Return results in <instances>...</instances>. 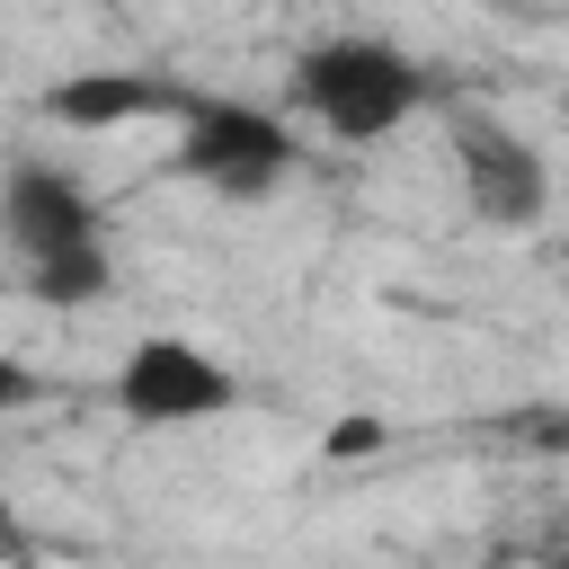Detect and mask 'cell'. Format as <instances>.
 I'll use <instances>...</instances> for the list:
<instances>
[{
	"mask_svg": "<svg viewBox=\"0 0 569 569\" xmlns=\"http://www.w3.org/2000/svg\"><path fill=\"white\" fill-rule=\"evenodd\" d=\"M427 98H436V71L409 44H391V36H356L347 27V36H320V44L293 53V107L329 142H382Z\"/></svg>",
	"mask_w": 569,
	"mask_h": 569,
	"instance_id": "6da1fadb",
	"label": "cell"
},
{
	"mask_svg": "<svg viewBox=\"0 0 569 569\" xmlns=\"http://www.w3.org/2000/svg\"><path fill=\"white\" fill-rule=\"evenodd\" d=\"M302 142L284 133L276 107L258 98H222V89H196V107L178 116V178H196L204 196H231V204H258L293 178Z\"/></svg>",
	"mask_w": 569,
	"mask_h": 569,
	"instance_id": "7a4b0ae2",
	"label": "cell"
},
{
	"mask_svg": "<svg viewBox=\"0 0 569 569\" xmlns=\"http://www.w3.org/2000/svg\"><path fill=\"white\" fill-rule=\"evenodd\" d=\"M445 142H453V178H462V204L471 222L489 231H533L551 213V160L489 107H453L445 116Z\"/></svg>",
	"mask_w": 569,
	"mask_h": 569,
	"instance_id": "3957f363",
	"label": "cell"
},
{
	"mask_svg": "<svg viewBox=\"0 0 569 569\" xmlns=\"http://www.w3.org/2000/svg\"><path fill=\"white\" fill-rule=\"evenodd\" d=\"M107 400L133 427H204V418L240 409V373L196 338H133L116 382H107Z\"/></svg>",
	"mask_w": 569,
	"mask_h": 569,
	"instance_id": "277c9868",
	"label": "cell"
},
{
	"mask_svg": "<svg viewBox=\"0 0 569 569\" xmlns=\"http://www.w3.org/2000/svg\"><path fill=\"white\" fill-rule=\"evenodd\" d=\"M0 240L18 267H44V258H71L89 240H107V213H98V187L62 160H9L0 178Z\"/></svg>",
	"mask_w": 569,
	"mask_h": 569,
	"instance_id": "5b68a950",
	"label": "cell"
},
{
	"mask_svg": "<svg viewBox=\"0 0 569 569\" xmlns=\"http://www.w3.org/2000/svg\"><path fill=\"white\" fill-rule=\"evenodd\" d=\"M196 107V80L178 71H71L36 98L44 124L62 133H124V124H178Z\"/></svg>",
	"mask_w": 569,
	"mask_h": 569,
	"instance_id": "8992f818",
	"label": "cell"
},
{
	"mask_svg": "<svg viewBox=\"0 0 569 569\" xmlns=\"http://www.w3.org/2000/svg\"><path fill=\"white\" fill-rule=\"evenodd\" d=\"M18 284H27L44 311H89V302H107V293H116V258H107V240H89V249H71V258L18 267Z\"/></svg>",
	"mask_w": 569,
	"mask_h": 569,
	"instance_id": "52a82bcc",
	"label": "cell"
},
{
	"mask_svg": "<svg viewBox=\"0 0 569 569\" xmlns=\"http://www.w3.org/2000/svg\"><path fill=\"white\" fill-rule=\"evenodd\" d=\"M36 400H44V373L18 365V356H0V418H18V409H36Z\"/></svg>",
	"mask_w": 569,
	"mask_h": 569,
	"instance_id": "ba28073f",
	"label": "cell"
},
{
	"mask_svg": "<svg viewBox=\"0 0 569 569\" xmlns=\"http://www.w3.org/2000/svg\"><path fill=\"white\" fill-rule=\"evenodd\" d=\"M373 445H382V427H373V418H347V427L329 436V453H373Z\"/></svg>",
	"mask_w": 569,
	"mask_h": 569,
	"instance_id": "9c48e42d",
	"label": "cell"
},
{
	"mask_svg": "<svg viewBox=\"0 0 569 569\" xmlns=\"http://www.w3.org/2000/svg\"><path fill=\"white\" fill-rule=\"evenodd\" d=\"M9 569H44V560H9Z\"/></svg>",
	"mask_w": 569,
	"mask_h": 569,
	"instance_id": "30bf717a",
	"label": "cell"
}]
</instances>
